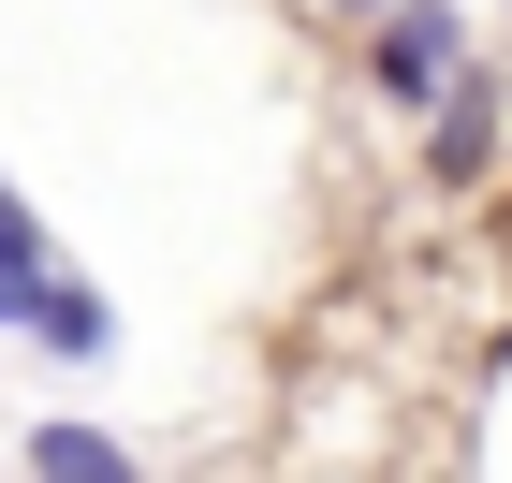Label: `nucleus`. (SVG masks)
<instances>
[{"label":"nucleus","mask_w":512,"mask_h":483,"mask_svg":"<svg viewBox=\"0 0 512 483\" xmlns=\"http://www.w3.org/2000/svg\"><path fill=\"white\" fill-rule=\"evenodd\" d=\"M322 15H395V0H322Z\"/></svg>","instance_id":"6"},{"label":"nucleus","mask_w":512,"mask_h":483,"mask_svg":"<svg viewBox=\"0 0 512 483\" xmlns=\"http://www.w3.org/2000/svg\"><path fill=\"white\" fill-rule=\"evenodd\" d=\"M44 293H59V264H44V220L15 191H0V322H15V337H30V308Z\"/></svg>","instance_id":"3"},{"label":"nucleus","mask_w":512,"mask_h":483,"mask_svg":"<svg viewBox=\"0 0 512 483\" xmlns=\"http://www.w3.org/2000/svg\"><path fill=\"white\" fill-rule=\"evenodd\" d=\"M103 337H118V322H103V293H88V279H59V293L30 308V352H59V366H88Z\"/></svg>","instance_id":"5"},{"label":"nucleus","mask_w":512,"mask_h":483,"mask_svg":"<svg viewBox=\"0 0 512 483\" xmlns=\"http://www.w3.org/2000/svg\"><path fill=\"white\" fill-rule=\"evenodd\" d=\"M366 74H381L395 103H454V88H469V15L395 0V15H381V44H366Z\"/></svg>","instance_id":"1"},{"label":"nucleus","mask_w":512,"mask_h":483,"mask_svg":"<svg viewBox=\"0 0 512 483\" xmlns=\"http://www.w3.org/2000/svg\"><path fill=\"white\" fill-rule=\"evenodd\" d=\"M30 483H147V469H132V440H103V425H30Z\"/></svg>","instance_id":"2"},{"label":"nucleus","mask_w":512,"mask_h":483,"mask_svg":"<svg viewBox=\"0 0 512 483\" xmlns=\"http://www.w3.org/2000/svg\"><path fill=\"white\" fill-rule=\"evenodd\" d=\"M483 147H498V88H454V103H439V147H425V176H483Z\"/></svg>","instance_id":"4"}]
</instances>
